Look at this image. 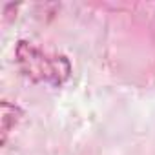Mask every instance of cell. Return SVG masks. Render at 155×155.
Here are the masks:
<instances>
[{"label":"cell","mask_w":155,"mask_h":155,"mask_svg":"<svg viewBox=\"0 0 155 155\" xmlns=\"http://www.w3.org/2000/svg\"><path fill=\"white\" fill-rule=\"evenodd\" d=\"M20 119L22 110L17 104H11L9 101H2V144H6L8 135L11 133V130H15Z\"/></svg>","instance_id":"7a4b0ae2"},{"label":"cell","mask_w":155,"mask_h":155,"mask_svg":"<svg viewBox=\"0 0 155 155\" xmlns=\"http://www.w3.org/2000/svg\"><path fill=\"white\" fill-rule=\"evenodd\" d=\"M15 60L18 71L37 84H48L53 88H60L71 77V62L62 53H51L42 49L40 46L18 40L15 48Z\"/></svg>","instance_id":"6da1fadb"}]
</instances>
